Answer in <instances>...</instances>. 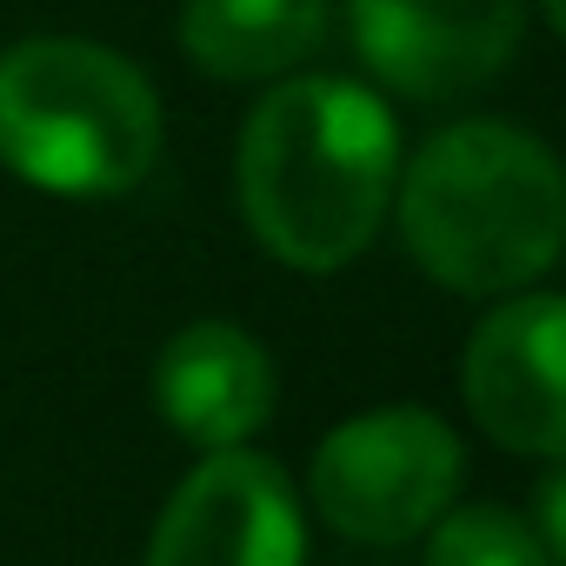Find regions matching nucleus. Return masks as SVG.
Wrapping results in <instances>:
<instances>
[{
  "label": "nucleus",
  "mask_w": 566,
  "mask_h": 566,
  "mask_svg": "<svg viewBox=\"0 0 566 566\" xmlns=\"http://www.w3.org/2000/svg\"><path fill=\"white\" fill-rule=\"evenodd\" d=\"M394 107L347 74H301L253 101L233 154V193L253 240L301 273L360 260L394 207Z\"/></svg>",
  "instance_id": "1"
},
{
  "label": "nucleus",
  "mask_w": 566,
  "mask_h": 566,
  "mask_svg": "<svg viewBox=\"0 0 566 566\" xmlns=\"http://www.w3.org/2000/svg\"><path fill=\"white\" fill-rule=\"evenodd\" d=\"M413 266L447 294H520L559 260L566 180L539 134L513 120H460L420 140L394 180Z\"/></svg>",
  "instance_id": "2"
},
{
  "label": "nucleus",
  "mask_w": 566,
  "mask_h": 566,
  "mask_svg": "<svg viewBox=\"0 0 566 566\" xmlns=\"http://www.w3.org/2000/svg\"><path fill=\"white\" fill-rule=\"evenodd\" d=\"M160 154L154 81L94 41L41 34L0 54V167L61 200H114Z\"/></svg>",
  "instance_id": "3"
},
{
  "label": "nucleus",
  "mask_w": 566,
  "mask_h": 566,
  "mask_svg": "<svg viewBox=\"0 0 566 566\" xmlns=\"http://www.w3.org/2000/svg\"><path fill=\"white\" fill-rule=\"evenodd\" d=\"M467 447L433 407H374L340 420L314 453V506L360 546L420 539L460 493Z\"/></svg>",
  "instance_id": "4"
},
{
  "label": "nucleus",
  "mask_w": 566,
  "mask_h": 566,
  "mask_svg": "<svg viewBox=\"0 0 566 566\" xmlns=\"http://www.w3.org/2000/svg\"><path fill=\"white\" fill-rule=\"evenodd\" d=\"M147 566H307L294 480L253 447H213L160 506Z\"/></svg>",
  "instance_id": "5"
},
{
  "label": "nucleus",
  "mask_w": 566,
  "mask_h": 566,
  "mask_svg": "<svg viewBox=\"0 0 566 566\" xmlns=\"http://www.w3.org/2000/svg\"><path fill=\"white\" fill-rule=\"evenodd\" d=\"M520 0H347V41L407 101H460L520 54Z\"/></svg>",
  "instance_id": "6"
},
{
  "label": "nucleus",
  "mask_w": 566,
  "mask_h": 566,
  "mask_svg": "<svg viewBox=\"0 0 566 566\" xmlns=\"http://www.w3.org/2000/svg\"><path fill=\"white\" fill-rule=\"evenodd\" d=\"M559 334L566 307L546 287L506 294L460 354V394L467 413L486 427L493 447L559 460L566 453V387H559Z\"/></svg>",
  "instance_id": "7"
},
{
  "label": "nucleus",
  "mask_w": 566,
  "mask_h": 566,
  "mask_svg": "<svg viewBox=\"0 0 566 566\" xmlns=\"http://www.w3.org/2000/svg\"><path fill=\"white\" fill-rule=\"evenodd\" d=\"M273 400V360L233 321H193L154 360V407L187 447H247L266 427Z\"/></svg>",
  "instance_id": "8"
},
{
  "label": "nucleus",
  "mask_w": 566,
  "mask_h": 566,
  "mask_svg": "<svg viewBox=\"0 0 566 566\" xmlns=\"http://www.w3.org/2000/svg\"><path fill=\"white\" fill-rule=\"evenodd\" d=\"M334 28V0H187L180 48L213 81H280Z\"/></svg>",
  "instance_id": "9"
},
{
  "label": "nucleus",
  "mask_w": 566,
  "mask_h": 566,
  "mask_svg": "<svg viewBox=\"0 0 566 566\" xmlns=\"http://www.w3.org/2000/svg\"><path fill=\"white\" fill-rule=\"evenodd\" d=\"M427 566H553L533 526L506 506H447L427 526Z\"/></svg>",
  "instance_id": "10"
},
{
  "label": "nucleus",
  "mask_w": 566,
  "mask_h": 566,
  "mask_svg": "<svg viewBox=\"0 0 566 566\" xmlns=\"http://www.w3.org/2000/svg\"><path fill=\"white\" fill-rule=\"evenodd\" d=\"M559 493H566V480H559V473H546V480H539V520H533V539L546 546V559H553V566L566 559V520H559Z\"/></svg>",
  "instance_id": "11"
},
{
  "label": "nucleus",
  "mask_w": 566,
  "mask_h": 566,
  "mask_svg": "<svg viewBox=\"0 0 566 566\" xmlns=\"http://www.w3.org/2000/svg\"><path fill=\"white\" fill-rule=\"evenodd\" d=\"M546 28H553V34H566V0H546Z\"/></svg>",
  "instance_id": "12"
}]
</instances>
